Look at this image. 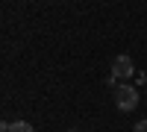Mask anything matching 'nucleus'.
<instances>
[{
  "label": "nucleus",
  "instance_id": "obj_4",
  "mask_svg": "<svg viewBox=\"0 0 147 132\" xmlns=\"http://www.w3.org/2000/svg\"><path fill=\"white\" fill-rule=\"evenodd\" d=\"M136 132H147V117H144V121H138V123H136Z\"/></svg>",
  "mask_w": 147,
  "mask_h": 132
},
{
  "label": "nucleus",
  "instance_id": "obj_6",
  "mask_svg": "<svg viewBox=\"0 0 147 132\" xmlns=\"http://www.w3.org/2000/svg\"><path fill=\"white\" fill-rule=\"evenodd\" d=\"M68 132H77V129H68Z\"/></svg>",
  "mask_w": 147,
  "mask_h": 132
},
{
  "label": "nucleus",
  "instance_id": "obj_5",
  "mask_svg": "<svg viewBox=\"0 0 147 132\" xmlns=\"http://www.w3.org/2000/svg\"><path fill=\"white\" fill-rule=\"evenodd\" d=\"M0 129H3V132H12V123H9V121H3V126H0Z\"/></svg>",
  "mask_w": 147,
  "mask_h": 132
},
{
  "label": "nucleus",
  "instance_id": "obj_1",
  "mask_svg": "<svg viewBox=\"0 0 147 132\" xmlns=\"http://www.w3.org/2000/svg\"><path fill=\"white\" fill-rule=\"evenodd\" d=\"M115 106L121 112H132L138 106V91L132 88V85H118L115 88Z\"/></svg>",
  "mask_w": 147,
  "mask_h": 132
},
{
  "label": "nucleus",
  "instance_id": "obj_2",
  "mask_svg": "<svg viewBox=\"0 0 147 132\" xmlns=\"http://www.w3.org/2000/svg\"><path fill=\"white\" fill-rule=\"evenodd\" d=\"M132 74H136V65L129 56H118L112 62V79H129Z\"/></svg>",
  "mask_w": 147,
  "mask_h": 132
},
{
  "label": "nucleus",
  "instance_id": "obj_3",
  "mask_svg": "<svg viewBox=\"0 0 147 132\" xmlns=\"http://www.w3.org/2000/svg\"><path fill=\"white\" fill-rule=\"evenodd\" d=\"M12 132H35L27 121H18V123H12Z\"/></svg>",
  "mask_w": 147,
  "mask_h": 132
}]
</instances>
